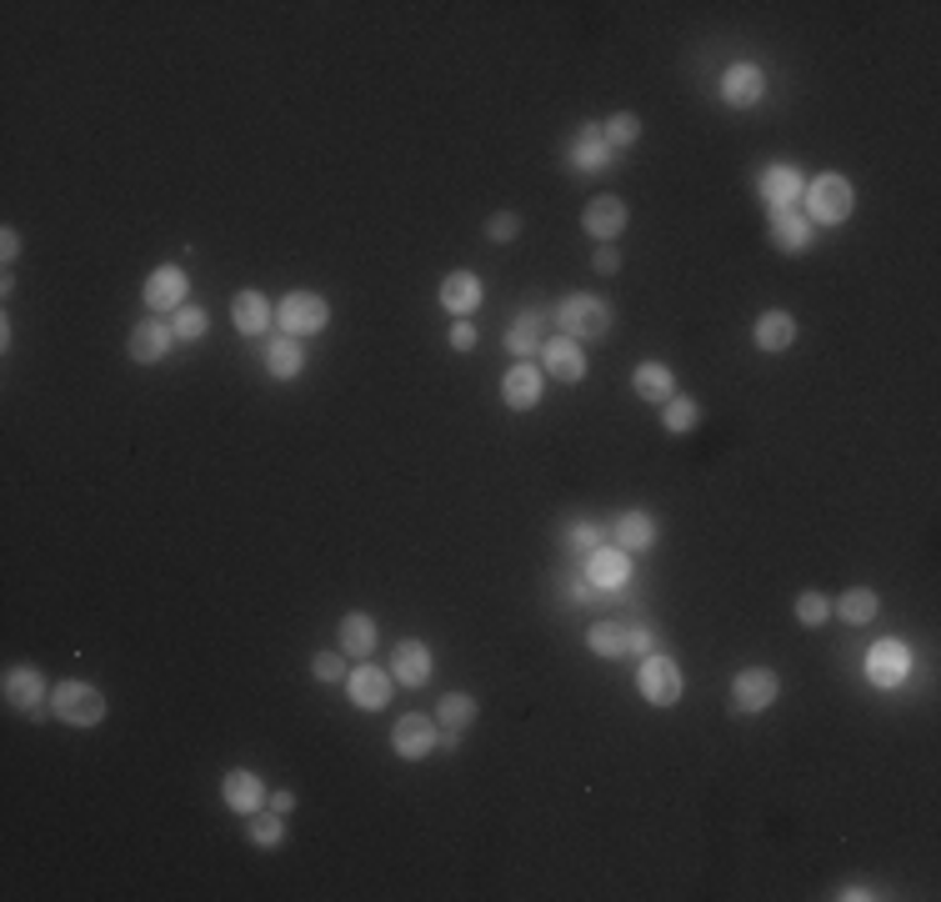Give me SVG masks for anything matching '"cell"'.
Returning a JSON list of instances; mask_svg holds the SVG:
<instances>
[{"label": "cell", "instance_id": "obj_1", "mask_svg": "<svg viewBox=\"0 0 941 902\" xmlns=\"http://www.w3.org/2000/svg\"><path fill=\"white\" fill-rule=\"evenodd\" d=\"M50 713L60 717L66 727H101L106 722V697L91 687V682H60L56 692H50Z\"/></svg>", "mask_w": 941, "mask_h": 902}, {"label": "cell", "instance_id": "obj_2", "mask_svg": "<svg viewBox=\"0 0 941 902\" xmlns=\"http://www.w3.org/2000/svg\"><path fill=\"white\" fill-rule=\"evenodd\" d=\"M806 196V216H812L816 226H841L851 216V201H857V190H851L847 176H836V171H826V176H816L812 186L801 190Z\"/></svg>", "mask_w": 941, "mask_h": 902}, {"label": "cell", "instance_id": "obj_3", "mask_svg": "<svg viewBox=\"0 0 941 902\" xmlns=\"http://www.w3.org/2000/svg\"><path fill=\"white\" fill-rule=\"evenodd\" d=\"M551 321L561 326L571 342H601V336L612 332V307L606 301H596V297H566L561 307L551 311Z\"/></svg>", "mask_w": 941, "mask_h": 902}, {"label": "cell", "instance_id": "obj_4", "mask_svg": "<svg viewBox=\"0 0 941 902\" xmlns=\"http://www.w3.org/2000/svg\"><path fill=\"white\" fill-rule=\"evenodd\" d=\"M276 321H281V332L286 336H316V332H326V321H330V307H326V297L321 291H291V297L276 307Z\"/></svg>", "mask_w": 941, "mask_h": 902}, {"label": "cell", "instance_id": "obj_5", "mask_svg": "<svg viewBox=\"0 0 941 902\" xmlns=\"http://www.w3.org/2000/svg\"><path fill=\"white\" fill-rule=\"evenodd\" d=\"M636 687H641V697L651 702V707H676L682 702V667L671 662V657L651 652L647 662H641V672H636Z\"/></svg>", "mask_w": 941, "mask_h": 902}, {"label": "cell", "instance_id": "obj_6", "mask_svg": "<svg viewBox=\"0 0 941 902\" xmlns=\"http://www.w3.org/2000/svg\"><path fill=\"white\" fill-rule=\"evenodd\" d=\"M781 692V676L771 672V667H746V672H736V682H731V707L736 713H766L771 702H777Z\"/></svg>", "mask_w": 941, "mask_h": 902}, {"label": "cell", "instance_id": "obj_7", "mask_svg": "<svg viewBox=\"0 0 941 902\" xmlns=\"http://www.w3.org/2000/svg\"><path fill=\"white\" fill-rule=\"evenodd\" d=\"M435 722L426 713H406L396 722V732H391V748H396V758H406V762H421V758H431L435 752Z\"/></svg>", "mask_w": 941, "mask_h": 902}, {"label": "cell", "instance_id": "obj_8", "mask_svg": "<svg viewBox=\"0 0 941 902\" xmlns=\"http://www.w3.org/2000/svg\"><path fill=\"white\" fill-rule=\"evenodd\" d=\"M906 672H911V652H906L902 641H876L867 652V676H871V687H902Z\"/></svg>", "mask_w": 941, "mask_h": 902}, {"label": "cell", "instance_id": "obj_9", "mask_svg": "<svg viewBox=\"0 0 941 902\" xmlns=\"http://www.w3.org/2000/svg\"><path fill=\"white\" fill-rule=\"evenodd\" d=\"M40 697H46V682H40L36 667H11V672H5V702H11L15 713H25L31 722H40V717H46Z\"/></svg>", "mask_w": 941, "mask_h": 902}, {"label": "cell", "instance_id": "obj_10", "mask_svg": "<svg viewBox=\"0 0 941 902\" xmlns=\"http://www.w3.org/2000/svg\"><path fill=\"white\" fill-rule=\"evenodd\" d=\"M431 647L426 641H416V637H406V641H396V652H391V676H396L400 687H426L431 682Z\"/></svg>", "mask_w": 941, "mask_h": 902}, {"label": "cell", "instance_id": "obj_11", "mask_svg": "<svg viewBox=\"0 0 941 902\" xmlns=\"http://www.w3.org/2000/svg\"><path fill=\"white\" fill-rule=\"evenodd\" d=\"M721 95H727V106L736 111H752L756 101L766 95V76L762 66H752V60H736L727 76H721Z\"/></svg>", "mask_w": 941, "mask_h": 902}, {"label": "cell", "instance_id": "obj_12", "mask_svg": "<svg viewBox=\"0 0 941 902\" xmlns=\"http://www.w3.org/2000/svg\"><path fill=\"white\" fill-rule=\"evenodd\" d=\"M626 221H631V216H626L621 196H596V201L581 211V231H586V236H596V241H616L626 231Z\"/></svg>", "mask_w": 941, "mask_h": 902}, {"label": "cell", "instance_id": "obj_13", "mask_svg": "<svg viewBox=\"0 0 941 902\" xmlns=\"http://www.w3.org/2000/svg\"><path fill=\"white\" fill-rule=\"evenodd\" d=\"M221 797H225V808L241 812V818H251V812L266 808V787H260V777H256V772H246V767L225 772V777H221Z\"/></svg>", "mask_w": 941, "mask_h": 902}, {"label": "cell", "instance_id": "obj_14", "mask_svg": "<svg viewBox=\"0 0 941 902\" xmlns=\"http://www.w3.org/2000/svg\"><path fill=\"white\" fill-rule=\"evenodd\" d=\"M141 297L151 311H181L186 307V271H181V266H155V271L146 276Z\"/></svg>", "mask_w": 941, "mask_h": 902}, {"label": "cell", "instance_id": "obj_15", "mask_svg": "<svg viewBox=\"0 0 941 902\" xmlns=\"http://www.w3.org/2000/svg\"><path fill=\"white\" fill-rule=\"evenodd\" d=\"M346 692H351V702L361 707V713H381L391 702V672H381V667H356L351 676H346Z\"/></svg>", "mask_w": 941, "mask_h": 902}, {"label": "cell", "instance_id": "obj_16", "mask_svg": "<svg viewBox=\"0 0 941 902\" xmlns=\"http://www.w3.org/2000/svg\"><path fill=\"white\" fill-rule=\"evenodd\" d=\"M171 326L165 321H155V316H146V321H136L130 326V361H141V367H155V361L171 351Z\"/></svg>", "mask_w": 941, "mask_h": 902}, {"label": "cell", "instance_id": "obj_17", "mask_svg": "<svg viewBox=\"0 0 941 902\" xmlns=\"http://www.w3.org/2000/svg\"><path fill=\"white\" fill-rule=\"evenodd\" d=\"M501 402H507L511 412H531V406L542 402V371L531 367V361H516V367L501 377Z\"/></svg>", "mask_w": 941, "mask_h": 902}, {"label": "cell", "instance_id": "obj_18", "mask_svg": "<svg viewBox=\"0 0 941 902\" xmlns=\"http://www.w3.org/2000/svg\"><path fill=\"white\" fill-rule=\"evenodd\" d=\"M542 361H546V371H551L556 381H581L586 377V357H581V342H571V336H551V342L542 346Z\"/></svg>", "mask_w": 941, "mask_h": 902}, {"label": "cell", "instance_id": "obj_19", "mask_svg": "<svg viewBox=\"0 0 941 902\" xmlns=\"http://www.w3.org/2000/svg\"><path fill=\"white\" fill-rule=\"evenodd\" d=\"M626 577H631V552H621V546L591 552V562H586V582L591 587H601V592H616Z\"/></svg>", "mask_w": 941, "mask_h": 902}, {"label": "cell", "instance_id": "obj_20", "mask_svg": "<svg viewBox=\"0 0 941 902\" xmlns=\"http://www.w3.org/2000/svg\"><path fill=\"white\" fill-rule=\"evenodd\" d=\"M481 276L476 271H451L446 281H441V307L456 311V316H471V311L481 307Z\"/></svg>", "mask_w": 941, "mask_h": 902}, {"label": "cell", "instance_id": "obj_21", "mask_svg": "<svg viewBox=\"0 0 941 902\" xmlns=\"http://www.w3.org/2000/svg\"><path fill=\"white\" fill-rule=\"evenodd\" d=\"M636 381V396L641 402H671L676 396V371L666 367V361H641V367L631 371Z\"/></svg>", "mask_w": 941, "mask_h": 902}, {"label": "cell", "instance_id": "obj_22", "mask_svg": "<svg viewBox=\"0 0 941 902\" xmlns=\"http://www.w3.org/2000/svg\"><path fill=\"white\" fill-rule=\"evenodd\" d=\"M771 241L797 256V251H806V241H812V221L797 216L791 206H771Z\"/></svg>", "mask_w": 941, "mask_h": 902}, {"label": "cell", "instance_id": "obj_23", "mask_svg": "<svg viewBox=\"0 0 941 902\" xmlns=\"http://www.w3.org/2000/svg\"><path fill=\"white\" fill-rule=\"evenodd\" d=\"M546 321H551V316H546V311H536V307L521 311V316L511 321V332H507V351H516L521 361H526L531 351H542V346H546V342H542Z\"/></svg>", "mask_w": 941, "mask_h": 902}, {"label": "cell", "instance_id": "obj_24", "mask_svg": "<svg viewBox=\"0 0 941 902\" xmlns=\"http://www.w3.org/2000/svg\"><path fill=\"white\" fill-rule=\"evenodd\" d=\"M336 641H341L346 657H371L376 652V622L365 617V612H346L341 627H336Z\"/></svg>", "mask_w": 941, "mask_h": 902}, {"label": "cell", "instance_id": "obj_25", "mask_svg": "<svg viewBox=\"0 0 941 902\" xmlns=\"http://www.w3.org/2000/svg\"><path fill=\"white\" fill-rule=\"evenodd\" d=\"M231 321H235V332L241 336H260V332H271V301L260 297V291H241L231 307Z\"/></svg>", "mask_w": 941, "mask_h": 902}, {"label": "cell", "instance_id": "obj_26", "mask_svg": "<svg viewBox=\"0 0 941 902\" xmlns=\"http://www.w3.org/2000/svg\"><path fill=\"white\" fill-rule=\"evenodd\" d=\"M801 190H806V181H801L797 166H766V176H762L766 206H797Z\"/></svg>", "mask_w": 941, "mask_h": 902}, {"label": "cell", "instance_id": "obj_27", "mask_svg": "<svg viewBox=\"0 0 941 902\" xmlns=\"http://www.w3.org/2000/svg\"><path fill=\"white\" fill-rule=\"evenodd\" d=\"M756 346L762 351H787L791 342H797V316L791 311H766L762 321H756Z\"/></svg>", "mask_w": 941, "mask_h": 902}, {"label": "cell", "instance_id": "obj_28", "mask_svg": "<svg viewBox=\"0 0 941 902\" xmlns=\"http://www.w3.org/2000/svg\"><path fill=\"white\" fill-rule=\"evenodd\" d=\"M612 536H616V546H621V552H647V546L657 542V527H651L647 511H621V517H616V527H612Z\"/></svg>", "mask_w": 941, "mask_h": 902}, {"label": "cell", "instance_id": "obj_29", "mask_svg": "<svg viewBox=\"0 0 941 902\" xmlns=\"http://www.w3.org/2000/svg\"><path fill=\"white\" fill-rule=\"evenodd\" d=\"M876 612H882V597L871 592V587H851V592H841V602H836V617L847 622V627H867Z\"/></svg>", "mask_w": 941, "mask_h": 902}, {"label": "cell", "instance_id": "obj_30", "mask_svg": "<svg viewBox=\"0 0 941 902\" xmlns=\"http://www.w3.org/2000/svg\"><path fill=\"white\" fill-rule=\"evenodd\" d=\"M476 713H481V707H476V697H471V692H446V697H441V707H435V722L451 727V732H466V727L476 722Z\"/></svg>", "mask_w": 941, "mask_h": 902}, {"label": "cell", "instance_id": "obj_31", "mask_svg": "<svg viewBox=\"0 0 941 902\" xmlns=\"http://www.w3.org/2000/svg\"><path fill=\"white\" fill-rule=\"evenodd\" d=\"M266 371H271L276 381H291L295 371H301V342H295V336H276V342L266 346Z\"/></svg>", "mask_w": 941, "mask_h": 902}, {"label": "cell", "instance_id": "obj_32", "mask_svg": "<svg viewBox=\"0 0 941 902\" xmlns=\"http://www.w3.org/2000/svg\"><path fill=\"white\" fill-rule=\"evenodd\" d=\"M586 647L596 657H626V627H621V622H591V627H586Z\"/></svg>", "mask_w": 941, "mask_h": 902}, {"label": "cell", "instance_id": "obj_33", "mask_svg": "<svg viewBox=\"0 0 941 902\" xmlns=\"http://www.w3.org/2000/svg\"><path fill=\"white\" fill-rule=\"evenodd\" d=\"M606 136H601V126H581V136H577V146H571V161H577L581 171H596L601 161H606Z\"/></svg>", "mask_w": 941, "mask_h": 902}, {"label": "cell", "instance_id": "obj_34", "mask_svg": "<svg viewBox=\"0 0 941 902\" xmlns=\"http://www.w3.org/2000/svg\"><path fill=\"white\" fill-rule=\"evenodd\" d=\"M666 412H661V427L671 431V437H682V431L696 427V416H701V406L692 402V396H671V402H661Z\"/></svg>", "mask_w": 941, "mask_h": 902}, {"label": "cell", "instance_id": "obj_35", "mask_svg": "<svg viewBox=\"0 0 941 902\" xmlns=\"http://www.w3.org/2000/svg\"><path fill=\"white\" fill-rule=\"evenodd\" d=\"M601 136H606V146H612V151L636 146V136H641V116H636V111H616V116L601 126Z\"/></svg>", "mask_w": 941, "mask_h": 902}, {"label": "cell", "instance_id": "obj_36", "mask_svg": "<svg viewBox=\"0 0 941 902\" xmlns=\"http://www.w3.org/2000/svg\"><path fill=\"white\" fill-rule=\"evenodd\" d=\"M281 837H286V822H281V812H251V843L256 847H281Z\"/></svg>", "mask_w": 941, "mask_h": 902}, {"label": "cell", "instance_id": "obj_37", "mask_svg": "<svg viewBox=\"0 0 941 902\" xmlns=\"http://www.w3.org/2000/svg\"><path fill=\"white\" fill-rule=\"evenodd\" d=\"M826 617H832V602H826L822 592H801L797 597V622L801 627H822Z\"/></svg>", "mask_w": 941, "mask_h": 902}, {"label": "cell", "instance_id": "obj_38", "mask_svg": "<svg viewBox=\"0 0 941 902\" xmlns=\"http://www.w3.org/2000/svg\"><path fill=\"white\" fill-rule=\"evenodd\" d=\"M206 326H211V316H206L200 307H181V311H176V326H171V332L186 336V342H200V336H206Z\"/></svg>", "mask_w": 941, "mask_h": 902}, {"label": "cell", "instance_id": "obj_39", "mask_svg": "<svg viewBox=\"0 0 941 902\" xmlns=\"http://www.w3.org/2000/svg\"><path fill=\"white\" fill-rule=\"evenodd\" d=\"M486 236L491 241H516L521 236V216L516 211H496L491 221H486Z\"/></svg>", "mask_w": 941, "mask_h": 902}, {"label": "cell", "instance_id": "obj_40", "mask_svg": "<svg viewBox=\"0 0 941 902\" xmlns=\"http://www.w3.org/2000/svg\"><path fill=\"white\" fill-rule=\"evenodd\" d=\"M316 676L321 682H341L346 676V652H321L316 657Z\"/></svg>", "mask_w": 941, "mask_h": 902}, {"label": "cell", "instance_id": "obj_41", "mask_svg": "<svg viewBox=\"0 0 941 902\" xmlns=\"http://www.w3.org/2000/svg\"><path fill=\"white\" fill-rule=\"evenodd\" d=\"M571 546H577V552H601V527H571Z\"/></svg>", "mask_w": 941, "mask_h": 902}, {"label": "cell", "instance_id": "obj_42", "mask_svg": "<svg viewBox=\"0 0 941 902\" xmlns=\"http://www.w3.org/2000/svg\"><path fill=\"white\" fill-rule=\"evenodd\" d=\"M471 346H476V326H471V321H456V326H451V351H471Z\"/></svg>", "mask_w": 941, "mask_h": 902}, {"label": "cell", "instance_id": "obj_43", "mask_svg": "<svg viewBox=\"0 0 941 902\" xmlns=\"http://www.w3.org/2000/svg\"><path fill=\"white\" fill-rule=\"evenodd\" d=\"M626 652H651V632L647 627H626Z\"/></svg>", "mask_w": 941, "mask_h": 902}, {"label": "cell", "instance_id": "obj_44", "mask_svg": "<svg viewBox=\"0 0 941 902\" xmlns=\"http://www.w3.org/2000/svg\"><path fill=\"white\" fill-rule=\"evenodd\" d=\"M0 256H5V262H15V256H21V236H15V226H5V231H0Z\"/></svg>", "mask_w": 941, "mask_h": 902}, {"label": "cell", "instance_id": "obj_45", "mask_svg": "<svg viewBox=\"0 0 941 902\" xmlns=\"http://www.w3.org/2000/svg\"><path fill=\"white\" fill-rule=\"evenodd\" d=\"M596 271L601 276H616V271H621V256H616V251H596Z\"/></svg>", "mask_w": 941, "mask_h": 902}, {"label": "cell", "instance_id": "obj_46", "mask_svg": "<svg viewBox=\"0 0 941 902\" xmlns=\"http://www.w3.org/2000/svg\"><path fill=\"white\" fill-rule=\"evenodd\" d=\"M291 808H295V793H271V812H281L286 818Z\"/></svg>", "mask_w": 941, "mask_h": 902}]
</instances>
